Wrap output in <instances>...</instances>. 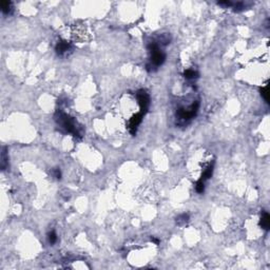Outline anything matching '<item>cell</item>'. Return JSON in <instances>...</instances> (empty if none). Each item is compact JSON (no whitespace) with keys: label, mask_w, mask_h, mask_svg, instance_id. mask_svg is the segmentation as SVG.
<instances>
[{"label":"cell","mask_w":270,"mask_h":270,"mask_svg":"<svg viewBox=\"0 0 270 270\" xmlns=\"http://www.w3.org/2000/svg\"><path fill=\"white\" fill-rule=\"evenodd\" d=\"M148 50L151 53V62L147 64V71L153 72L157 69V67L164 64L165 59H166V55H165L164 52L161 51L158 43L155 42V41H152L148 44Z\"/></svg>","instance_id":"1"},{"label":"cell","mask_w":270,"mask_h":270,"mask_svg":"<svg viewBox=\"0 0 270 270\" xmlns=\"http://www.w3.org/2000/svg\"><path fill=\"white\" fill-rule=\"evenodd\" d=\"M56 120L58 122L59 127L65 130V132L72 133L74 135H79V133L77 132V129H76L75 122L73 120V118H71L69 115L62 113V112H58L56 116Z\"/></svg>","instance_id":"2"},{"label":"cell","mask_w":270,"mask_h":270,"mask_svg":"<svg viewBox=\"0 0 270 270\" xmlns=\"http://www.w3.org/2000/svg\"><path fill=\"white\" fill-rule=\"evenodd\" d=\"M198 106H200V104H198V101H196L195 104H191L188 109H184V108L179 109L177 111L178 118L182 120H188V119L193 118L198 111Z\"/></svg>","instance_id":"3"},{"label":"cell","mask_w":270,"mask_h":270,"mask_svg":"<svg viewBox=\"0 0 270 270\" xmlns=\"http://www.w3.org/2000/svg\"><path fill=\"white\" fill-rule=\"evenodd\" d=\"M136 98H137L138 104L140 106V112L146 114L147 110L149 108V104H150V97H149V95L147 94L146 91L139 90L136 93Z\"/></svg>","instance_id":"4"},{"label":"cell","mask_w":270,"mask_h":270,"mask_svg":"<svg viewBox=\"0 0 270 270\" xmlns=\"http://www.w3.org/2000/svg\"><path fill=\"white\" fill-rule=\"evenodd\" d=\"M71 49V46L69 42H67V41H58L56 44V46H55V50H56V53L60 55V56H62L64 54L68 53V51Z\"/></svg>","instance_id":"5"},{"label":"cell","mask_w":270,"mask_h":270,"mask_svg":"<svg viewBox=\"0 0 270 270\" xmlns=\"http://www.w3.org/2000/svg\"><path fill=\"white\" fill-rule=\"evenodd\" d=\"M261 227L265 230H269L270 227V216L267 212H263V215L261 217V222H259Z\"/></svg>","instance_id":"6"},{"label":"cell","mask_w":270,"mask_h":270,"mask_svg":"<svg viewBox=\"0 0 270 270\" xmlns=\"http://www.w3.org/2000/svg\"><path fill=\"white\" fill-rule=\"evenodd\" d=\"M0 7H1V11L3 14H10L12 12V2L2 0L0 2Z\"/></svg>","instance_id":"7"},{"label":"cell","mask_w":270,"mask_h":270,"mask_svg":"<svg viewBox=\"0 0 270 270\" xmlns=\"http://www.w3.org/2000/svg\"><path fill=\"white\" fill-rule=\"evenodd\" d=\"M184 77L186 78V79L193 80V79H196V78L198 77V73L194 70H187V71H185V73H184Z\"/></svg>","instance_id":"8"},{"label":"cell","mask_w":270,"mask_h":270,"mask_svg":"<svg viewBox=\"0 0 270 270\" xmlns=\"http://www.w3.org/2000/svg\"><path fill=\"white\" fill-rule=\"evenodd\" d=\"M212 173H213V165H211V166H209L207 169L205 170V172H204L203 176H201V179L203 180H206V179H209L211 176H212Z\"/></svg>","instance_id":"9"},{"label":"cell","mask_w":270,"mask_h":270,"mask_svg":"<svg viewBox=\"0 0 270 270\" xmlns=\"http://www.w3.org/2000/svg\"><path fill=\"white\" fill-rule=\"evenodd\" d=\"M188 221H189V215H188V214H186V213L180 214L179 216L176 217V224L179 225V226H182V225H185Z\"/></svg>","instance_id":"10"},{"label":"cell","mask_w":270,"mask_h":270,"mask_svg":"<svg viewBox=\"0 0 270 270\" xmlns=\"http://www.w3.org/2000/svg\"><path fill=\"white\" fill-rule=\"evenodd\" d=\"M7 148L2 149V153H1V169L4 170L7 167Z\"/></svg>","instance_id":"11"},{"label":"cell","mask_w":270,"mask_h":270,"mask_svg":"<svg viewBox=\"0 0 270 270\" xmlns=\"http://www.w3.org/2000/svg\"><path fill=\"white\" fill-rule=\"evenodd\" d=\"M195 190H196V192H197V193H203L204 191H205V184H204V182L201 179H200L197 183H196Z\"/></svg>","instance_id":"12"},{"label":"cell","mask_w":270,"mask_h":270,"mask_svg":"<svg viewBox=\"0 0 270 270\" xmlns=\"http://www.w3.org/2000/svg\"><path fill=\"white\" fill-rule=\"evenodd\" d=\"M48 238H49V243L51 244V245H54V244L56 243V241H57V235H56V233H55V231L50 232Z\"/></svg>","instance_id":"13"},{"label":"cell","mask_w":270,"mask_h":270,"mask_svg":"<svg viewBox=\"0 0 270 270\" xmlns=\"http://www.w3.org/2000/svg\"><path fill=\"white\" fill-rule=\"evenodd\" d=\"M261 94H262V96H263V97H264L265 100H266L267 103H269V97H268V86H265L264 89H262Z\"/></svg>","instance_id":"14"},{"label":"cell","mask_w":270,"mask_h":270,"mask_svg":"<svg viewBox=\"0 0 270 270\" xmlns=\"http://www.w3.org/2000/svg\"><path fill=\"white\" fill-rule=\"evenodd\" d=\"M53 174H54V177H56L57 179H60V178H61V172H60V170L58 169V168L54 170Z\"/></svg>","instance_id":"15"},{"label":"cell","mask_w":270,"mask_h":270,"mask_svg":"<svg viewBox=\"0 0 270 270\" xmlns=\"http://www.w3.org/2000/svg\"><path fill=\"white\" fill-rule=\"evenodd\" d=\"M151 241H152V242L155 243L156 245H158V244H159V241H158V240H156V238H154V237H151Z\"/></svg>","instance_id":"16"}]
</instances>
